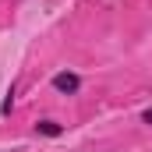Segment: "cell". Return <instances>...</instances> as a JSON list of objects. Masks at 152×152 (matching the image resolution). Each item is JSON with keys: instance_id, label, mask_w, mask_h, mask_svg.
I'll return each instance as SVG.
<instances>
[{"instance_id": "cell-1", "label": "cell", "mask_w": 152, "mask_h": 152, "mask_svg": "<svg viewBox=\"0 0 152 152\" xmlns=\"http://www.w3.org/2000/svg\"><path fill=\"white\" fill-rule=\"evenodd\" d=\"M50 85H53L60 96H75L78 88H81V75H75V71H57V75L50 78Z\"/></svg>"}, {"instance_id": "cell-4", "label": "cell", "mask_w": 152, "mask_h": 152, "mask_svg": "<svg viewBox=\"0 0 152 152\" xmlns=\"http://www.w3.org/2000/svg\"><path fill=\"white\" fill-rule=\"evenodd\" d=\"M142 124H152V106L145 110V113H142Z\"/></svg>"}, {"instance_id": "cell-3", "label": "cell", "mask_w": 152, "mask_h": 152, "mask_svg": "<svg viewBox=\"0 0 152 152\" xmlns=\"http://www.w3.org/2000/svg\"><path fill=\"white\" fill-rule=\"evenodd\" d=\"M11 110H14V85L7 88V96H4V103H0V113H4V117L11 113Z\"/></svg>"}, {"instance_id": "cell-2", "label": "cell", "mask_w": 152, "mask_h": 152, "mask_svg": "<svg viewBox=\"0 0 152 152\" xmlns=\"http://www.w3.org/2000/svg\"><path fill=\"white\" fill-rule=\"evenodd\" d=\"M36 134L39 138H60V134H64V124H57V120H39Z\"/></svg>"}]
</instances>
